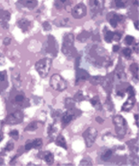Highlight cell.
I'll return each mask as SVG.
<instances>
[{"instance_id": "cell-1", "label": "cell", "mask_w": 139, "mask_h": 166, "mask_svg": "<svg viewBox=\"0 0 139 166\" xmlns=\"http://www.w3.org/2000/svg\"><path fill=\"white\" fill-rule=\"evenodd\" d=\"M85 58L97 68L108 67L112 65V61L108 55V52L103 48L93 45L86 48Z\"/></svg>"}, {"instance_id": "cell-2", "label": "cell", "mask_w": 139, "mask_h": 166, "mask_svg": "<svg viewBox=\"0 0 139 166\" xmlns=\"http://www.w3.org/2000/svg\"><path fill=\"white\" fill-rule=\"evenodd\" d=\"M62 51L67 58H74L76 55V50L74 47V36L72 33L65 34L62 40Z\"/></svg>"}, {"instance_id": "cell-3", "label": "cell", "mask_w": 139, "mask_h": 166, "mask_svg": "<svg viewBox=\"0 0 139 166\" xmlns=\"http://www.w3.org/2000/svg\"><path fill=\"white\" fill-rule=\"evenodd\" d=\"M115 131L117 134L120 137H124L128 130V124L126 119L121 115H117L113 119Z\"/></svg>"}, {"instance_id": "cell-4", "label": "cell", "mask_w": 139, "mask_h": 166, "mask_svg": "<svg viewBox=\"0 0 139 166\" xmlns=\"http://www.w3.org/2000/svg\"><path fill=\"white\" fill-rule=\"evenodd\" d=\"M52 64V59L50 58H44L36 63L35 67L42 78H45L48 74Z\"/></svg>"}, {"instance_id": "cell-5", "label": "cell", "mask_w": 139, "mask_h": 166, "mask_svg": "<svg viewBox=\"0 0 139 166\" xmlns=\"http://www.w3.org/2000/svg\"><path fill=\"white\" fill-rule=\"evenodd\" d=\"M44 53L53 57H56L58 54L59 45L57 41L53 36H48L47 41L44 43L43 46Z\"/></svg>"}, {"instance_id": "cell-6", "label": "cell", "mask_w": 139, "mask_h": 166, "mask_svg": "<svg viewBox=\"0 0 139 166\" xmlns=\"http://www.w3.org/2000/svg\"><path fill=\"white\" fill-rule=\"evenodd\" d=\"M50 85L53 90L59 92H62L67 88L66 81L59 74H54L51 76Z\"/></svg>"}, {"instance_id": "cell-7", "label": "cell", "mask_w": 139, "mask_h": 166, "mask_svg": "<svg viewBox=\"0 0 139 166\" xmlns=\"http://www.w3.org/2000/svg\"><path fill=\"white\" fill-rule=\"evenodd\" d=\"M98 136V132L97 129L94 127H89L82 133V136L84 138L85 145L87 147H91Z\"/></svg>"}, {"instance_id": "cell-8", "label": "cell", "mask_w": 139, "mask_h": 166, "mask_svg": "<svg viewBox=\"0 0 139 166\" xmlns=\"http://www.w3.org/2000/svg\"><path fill=\"white\" fill-rule=\"evenodd\" d=\"M105 6V0H90V7L91 14L93 17L100 14Z\"/></svg>"}, {"instance_id": "cell-9", "label": "cell", "mask_w": 139, "mask_h": 166, "mask_svg": "<svg viewBox=\"0 0 139 166\" xmlns=\"http://www.w3.org/2000/svg\"><path fill=\"white\" fill-rule=\"evenodd\" d=\"M87 7L84 3H80L76 5L72 10V16L74 18L76 19H80L83 18L87 14Z\"/></svg>"}, {"instance_id": "cell-10", "label": "cell", "mask_w": 139, "mask_h": 166, "mask_svg": "<svg viewBox=\"0 0 139 166\" xmlns=\"http://www.w3.org/2000/svg\"><path fill=\"white\" fill-rule=\"evenodd\" d=\"M23 118H24L23 113L21 111L17 110L8 116L6 118L5 122L8 124L16 125L21 123L23 121Z\"/></svg>"}, {"instance_id": "cell-11", "label": "cell", "mask_w": 139, "mask_h": 166, "mask_svg": "<svg viewBox=\"0 0 139 166\" xmlns=\"http://www.w3.org/2000/svg\"><path fill=\"white\" fill-rule=\"evenodd\" d=\"M124 16L115 12H110L108 14L107 19L111 27L114 28H117L119 22H121L124 19Z\"/></svg>"}, {"instance_id": "cell-12", "label": "cell", "mask_w": 139, "mask_h": 166, "mask_svg": "<svg viewBox=\"0 0 139 166\" xmlns=\"http://www.w3.org/2000/svg\"><path fill=\"white\" fill-rule=\"evenodd\" d=\"M11 14L9 12L6 10L0 11V25L4 30L9 28L8 22L10 20Z\"/></svg>"}, {"instance_id": "cell-13", "label": "cell", "mask_w": 139, "mask_h": 166, "mask_svg": "<svg viewBox=\"0 0 139 166\" xmlns=\"http://www.w3.org/2000/svg\"><path fill=\"white\" fill-rule=\"evenodd\" d=\"M90 77V74L86 70L82 68H76V84L80 81H84L88 80Z\"/></svg>"}, {"instance_id": "cell-14", "label": "cell", "mask_w": 139, "mask_h": 166, "mask_svg": "<svg viewBox=\"0 0 139 166\" xmlns=\"http://www.w3.org/2000/svg\"><path fill=\"white\" fill-rule=\"evenodd\" d=\"M75 113L74 110H67L61 115V121L63 125H67L73 120L75 116Z\"/></svg>"}, {"instance_id": "cell-15", "label": "cell", "mask_w": 139, "mask_h": 166, "mask_svg": "<svg viewBox=\"0 0 139 166\" xmlns=\"http://www.w3.org/2000/svg\"><path fill=\"white\" fill-rule=\"evenodd\" d=\"M136 101V99L135 98V96L128 95V98L127 100L123 104L122 107H121V110L125 112H129L134 107Z\"/></svg>"}, {"instance_id": "cell-16", "label": "cell", "mask_w": 139, "mask_h": 166, "mask_svg": "<svg viewBox=\"0 0 139 166\" xmlns=\"http://www.w3.org/2000/svg\"><path fill=\"white\" fill-rule=\"evenodd\" d=\"M17 25L23 32H28L31 28V22L27 19H20L17 21Z\"/></svg>"}, {"instance_id": "cell-17", "label": "cell", "mask_w": 139, "mask_h": 166, "mask_svg": "<svg viewBox=\"0 0 139 166\" xmlns=\"http://www.w3.org/2000/svg\"><path fill=\"white\" fill-rule=\"evenodd\" d=\"M18 3L23 7L33 10L38 5L37 0H19Z\"/></svg>"}, {"instance_id": "cell-18", "label": "cell", "mask_w": 139, "mask_h": 166, "mask_svg": "<svg viewBox=\"0 0 139 166\" xmlns=\"http://www.w3.org/2000/svg\"><path fill=\"white\" fill-rule=\"evenodd\" d=\"M41 158L44 160V161L49 165H51L54 163L55 158L54 155L50 151L43 152L41 154Z\"/></svg>"}, {"instance_id": "cell-19", "label": "cell", "mask_w": 139, "mask_h": 166, "mask_svg": "<svg viewBox=\"0 0 139 166\" xmlns=\"http://www.w3.org/2000/svg\"><path fill=\"white\" fill-rule=\"evenodd\" d=\"M90 102L92 106H93L97 110H102V105L101 104L100 100L99 97L98 96H95L93 98H92L90 100Z\"/></svg>"}, {"instance_id": "cell-20", "label": "cell", "mask_w": 139, "mask_h": 166, "mask_svg": "<svg viewBox=\"0 0 139 166\" xmlns=\"http://www.w3.org/2000/svg\"><path fill=\"white\" fill-rule=\"evenodd\" d=\"M56 144L57 146L61 147L65 150L67 149V145L65 138L62 135H59L56 139Z\"/></svg>"}, {"instance_id": "cell-21", "label": "cell", "mask_w": 139, "mask_h": 166, "mask_svg": "<svg viewBox=\"0 0 139 166\" xmlns=\"http://www.w3.org/2000/svg\"><path fill=\"white\" fill-rule=\"evenodd\" d=\"M115 32H113L109 30H106L104 31V39L108 43H110L114 40Z\"/></svg>"}, {"instance_id": "cell-22", "label": "cell", "mask_w": 139, "mask_h": 166, "mask_svg": "<svg viewBox=\"0 0 139 166\" xmlns=\"http://www.w3.org/2000/svg\"><path fill=\"white\" fill-rule=\"evenodd\" d=\"M76 101L71 98H67L65 100V107L68 110H73L75 109V103Z\"/></svg>"}, {"instance_id": "cell-23", "label": "cell", "mask_w": 139, "mask_h": 166, "mask_svg": "<svg viewBox=\"0 0 139 166\" xmlns=\"http://www.w3.org/2000/svg\"><path fill=\"white\" fill-rule=\"evenodd\" d=\"M55 24L58 27H67L71 23L70 19L69 18H63L62 19L56 20L55 22H54Z\"/></svg>"}, {"instance_id": "cell-24", "label": "cell", "mask_w": 139, "mask_h": 166, "mask_svg": "<svg viewBox=\"0 0 139 166\" xmlns=\"http://www.w3.org/2000/svg\"><path fill=\"white\" fill-rule=\"evenodd\" d=\"M90 37V34L87 31H83L77 36V40L81 43H85Z\"/></svg>"}, {"instance_id": "cell-25", "label": "cell", "mask_w": 139, "mask_h": 166, "mask_svg": "<svg viewBox=\"0 0 139 166\" xmlns=\"http://www.w3.org/2000/svg\"><path fill=\"white\" fill-rule=\"evenodd\" d=\"M130 71H131L133 77L138 81V66L136 63H133L130 65Z\"/></svg>"}, {"instance_id": "cell-26", "label": "cell", "mask_w": 139, "mask_h": 166, "mask_svg": "<svg viewBox=\"0 0 139 166\" xmlns=\"http://www.w3.org/2000/svg\"><path fill=\"white\" fill-rule=\"evenodd\" d=\"M114 6L118 8H124L127 7V0H113Z\"/></svg>"}, {"instance_id": "cell-27", "label": "cell", "mask_w": 139, "mask_h": 166, "mask_svg": "<svg viewBox=\"0 0 139 166\" xmlns=\"http://www.w3.org/2000/svg\"><path fill=\"white\" fill-rule=\"evenodd\" d=\"M56 132H57V129L56 128L55 125L53 124L49 125L47 129V134L49 137L54 138L56 136Z\"/></svg>"}, {"instance_id": "cell-28", "label": "cell", "mask_w": 139, "mask_h": 166, "mask_svg": "<svg viewBox=\"0 0 139 166\" xmlns=\"http://www.w3.org/2000/svg\"><path fill=\"white\" fill-rule=\"evenodd\" d=\"M112 154H113V152H112V151L111 149H106L102 155V156H101L102 160H103L104 161H109L111 158Z\"/></svg>"}, {"instance_id": "cell-29", "label": "cell", "mask_w": 139, "mask_h": 166, "mask_svg": "<svg viewBox=\"0 0 139 166\" xmlns=\"http://www.w3.org/2000/svg\"><path fill=\"white\" fill-rule=\"evenodd\" d=\"M38 126L37 122L32 121L27 125V127L25 128V131H27V132H33V131L38 129Z\"/></svg>"}, {"instance_id": "cell-30", "label": "cell", "mask_w": 139, "mask_h": 166, "mask_svg": "<svg viewBox=\"0 0 139 166\" xmlns=\"http://www.w3.org/2000/svg\"><path fill=\"white\" fill-rule=\"evenodd\" d=\"M31 142L32 147L34 149H39L42 146V141L41 138H35Z\"/></svg>"}, {"instance_id": "cell-31", "label": "cell", "mask_w": 139, "mask_h": 166, "mask_svg": "<svg viewBox=\"0 0 139 166\" xmlns=\"http://www.w3.org/2000/svg\"><path fill=\"white\" fill-rule=\"evenodd\" d=\"M93 164V161L90 157L82 158L80 163V165H92Z\"/></svg>"}, {"instance_id": "cell-32", "label": "cell", "mask_w": 139, "mask_h": 166, "mask_svg": "<svg viewBox=\"0 0 139 166\" xmlns=\"http://www.w3.org/2000/svg\"><path fill=\"white\" fill-rule=\"evenodd\" d=\"M74 100L76 101H78V102L82 101L85 100V97H84V94L81 91H79L75 94Z\"/></svg>"}, {"instance_id": "cell-33", "label": "cell", "mask_w": 139, "mask_h": 166, "mask_svg": "<svg viewBox=\"0 0 139 166\" xmlns=\"http://www.w3.org/2000/svg\"><path fill=\"white\" fill-rule=\"evenodd\" d=\"M67 0H56L55 2V7L58 10L62 9L64 7L65 3H66Z\"/></svg>"}, {"instance_id": "cell-34", "label": "cell", "mask_w": 139, "mask_h": 166, "mask_svg": "<svg viewBox=\"0 0 139 166\" xmlns=\"http://www.w3.org/2000/svg\"><path fill=\"white\" fill-rule=\"evenodd\" d=\"M123 54L124 55V56L127 58H130L132 55V50L131 49H129L128 48H124L123 51Z\"/></svg>"}, {"instance_id": "cell-35", "label": "cell", "mask_w": 139, "mask_h": 166, "mask_svg": "<svg viewBox=\"0 0 139 166\" xmlns=\"http://www.w3.org/2000/svg\"><path fill=\"white\" fill-rule=\"evenodd\" d=\"M134 40V37L132 36H129V35H128L125 37V44L128 46H130L133 44V43Z\"/></svg>"}, {"instance_id": "cell-36", "label": "cell", "mask_w": 139, "mask_h": 166, "mask_svg": "<svg viewBox=\"0 0 139 166\" xmlns=\"http://www.w3.org/2000/svg\"><path fill=\"white\" fill-rule=\"evenodd\" d=\"M9 136L12 137L13 139L16 140V141H17L19 139V132L16 129H14L13 131H11V132L9 133Z\"/></svg>"}, {"instance_id": "cell-37", "label": "cell", "mask_w": 139, "mask_h": 166, "mask_svg": "<svg viewBox=\"0 0 139 166\" xmlns=\"http://www.w3.org/2000/svg\"><path fill=\"white\" fill-rule=\"evenodd\" d=\"M103 78L101 76H93L92 78V82L94 85H97L102 83Z\"/></svg>"}, {"instance_id": "cell-38", "label": "cell", "mask_w": 139, "mask_h": 166, "mask_svg": "<svg viewBox=\"0 0 139 166\" xmlns=\"http://www.w3.org/2000/svg\"><path fill=\"white\" fill-rule=\"evenodd\" d=\"M42 28L45 31H50L52 29L51 25L48 22H44L42 23Z\"/></svg>"}, {"instance_id": "cell-39", "label": "cell", "mask_w": 139, "mask_h": 166, "mask_svg": "<svg viewBox=\"0 0 139 166\" xmlns=\"http://www.w3.org/2000/svg\"><path fill=\"white\" fill-rule=\"evenodd\" d=\"M25 100V98H24V96L22 94H18V95H17L15 98H14V100L16 101V103H23V101Z\"/></svg>"}, {"instance_id": "cell-40", "label": "cell", "mask_w": 139, "mask_h": 166, "mask_svg": "<svg viewBox=\"0 0 139 166\" xmlns=\"http://www.w3.org/2000/svg\"><path fill=\"white\" fill-rule=\"evenodd\" d=\"M127 92L128 94V95L130 96H135L136 91L132 86H129L127 88Z\"/></svg>"}, {"instance_id": "cell-41", "label": "cell", "mask_w": 139, "mask_h": 166, "mask_svg": "<svg viewBox=\"0 0 139 166\" xmlns=\"http://www.w3.org/2000/svg\"><path fill=\"white\" fill-rule=\"evenodd\" d=\"M14 143L12 142H8L5 147V151H11L13 149V148H14Z\"/></svg>"}, {"instance_id": "cell-42", "label": "cell", "mask_w": 139, "mask_h": 166, "mask_svg": "<svg viewBox=\"0 0 139 166\" xmlns=\"http://www.w3.org/2000/svg\"><path fill=\"white\" fill-rule=\"evenodd\" d=\"M121 37H122V35H121V34L118 32H115L114 40H115V41H119L121 40Z\"/></svg>"}, {"instance_id": "cell-43", "label": "cell", "mask_w": 139, "mask_h": 166, "mask_svg": "<svg viewBox=\"0 0 139 166\" xmlns=\"http://www.w3.org/2000/svg\"><path fill=\"white\" fill-rule=\"evenodd\" d=\"M81 63V57L80 56H78L76 57V60H75V67L76 68H79V66Z\"/></svg>"}, {"instance_id": "cell-44", "label": "cell", "mask_w": 139, "mask_h": 166, "mask_svg": "<svg viewBox=\"0 0 139 166\" xmlns=\"http://www.w3.org/2000/svg\"><path fill=\"white\" fill-rule=\"evenodd\" d=\"M12 41V39L10 37H6L3 40V44L5 46H8L9 45Z\"/></svg>"}, {"instance_id": "cell-45", "label": "cell", "mask_w": 139, "mask_h": 166, "mask_svg": "<svg viewBox=\"0 0 139 166\" xmlns=\"http://www.w3.org/2000/svg\"><path fill=\"white\" fill-rule=\"evenodd\" d=\"M32 148L33 147H32V145L31 142H29L28 143H27L25 146V149L26 151H29L31 149H32Z\"/></svg>"}, {"instance_id": "cell-46", "label": "cell", "mask_w": 139, "mask_h": 166, "mask_svg": "<svg viewBox=\"0 0 139 166\" xmlns=\"http://www.w3.org/2000/svg\"><path fill=\"white\" fill-rule=\"evenodd\" d=\"M6 76L5 72H0V82H3L5 81V78Z\"/></svg>"}, {"instance_id": "cell-47", "label": "cell", "mask_w": 139, "mask_h": 166, "mask_svg": "<svg viewBox=\"0 0 139 166\" xmlns=\"http://www.w3.org/2000/svg\"><path fill=\"white\" fill-rule=\"evenodd\" d=\"M5 58L4 55L0 53V65H4L5 64Z\"/></svg>"}, {"instance_id": "cell-48", "label": "cell", "mask_w": 139, "mask_h": 166, "mask_svg": "<svg viewBox=\"0 0 139 166\" xmlns=\"http://www.w3.org/2000/svg\"><path fill=\"white\" fill-rule=\"evenodd\" d=\"M95 121H96L97 123H99L100 124H102L104 122V121H105V120H104L100 116H97V117L95 118Z\"/></svg>"}, {"instance_id": "cell-49", "label": "cell", "mask_w": 139, "mask_h": 166, "mask_svg": "<svg viewBox=\"0 0 139 166\" xmlns=\"http://www.w3.org/2000/svg\"><path fill=\"white\" fill-rule=\"evenodd\" d=\"M119 46H118V45H114V46H113V48H112V50H113V52H117L119 50Z\"/></svg>"}, {"instance_id": "cell-50", "label": "cell", "mask_w": 139, "mask_h": 166, "mask_svg": "<svg viewBox=\"0 0 139 166\" xmlns=\"http://www.w3.org/2000/svg\"><path fill=\"white\" fill-rule=\"evenodd\" d=\"M133 49L137 54L138 53V43H136V44L134 45V46H133Z\"/></svg>"}, {"instance_id": "cell-51", "label": "cell", "mask_w": 139, "mask_h": 166, "mask_svg": "<svg viewBox=\"0 0 139 166\" xmlns=\"http://www.w3.org/2000/svg\"><path fill=\"white\" fill-rule=\"evenodd\" d=\"M117 94L118 97H121V96H122V97H124V93L123 91H119L117 92Z\"/></svg>"}, {"instance_id": "cell-52", "label": "cell", "mask_w": 139, "mask_h": 166, "mask_svg": "<svg viewBox=\"0 0 139 166\" xmlns=\"http://www.w3.org/2000/svg\"><path fill=\"white\" fill-rule=\"evenodd\" d=\"M134 119L136 120V121L137 122V123H136V125L137 126V127H138V115L137 114L136 115H134Z\"/></svg>"}, {"instance_id": "cell-53", "label": "cell", "mask_w": 139, "mask_h": 166, "mask_svg": "<svg viewBox=\"0 0 139 166\" xmlns=\"http://www.w3.org/2000/svg\"><path fill=\"white\" fill-rule=\"evenodd\" d=\"M134 27L137 30H138V21H136L134 22Z\"/></svg>"}]
</instances>
